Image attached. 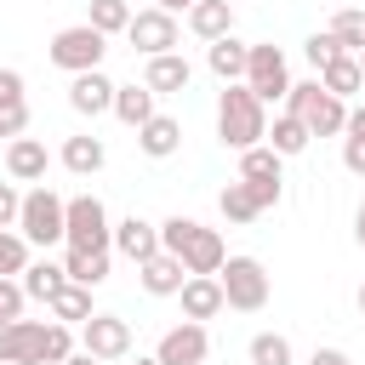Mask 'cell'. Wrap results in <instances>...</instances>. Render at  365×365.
I'll return each mask as SVG.
<instances>
[{"instance_id": "1", "label": "cell", "mask_w": 365, "mask_h": 365, "mask_svg": "<svg viewBox=\"0 0 365 365\" xmlns=\"http://www.w3.org/2000/svg\"><path fill=\"white\" fill-rule=\"evenodd\" d=\"M74 354V331L63 319H0V359L6 365H63Z\"/></svg>"}, {"instance_id": "2", "label": "cell", "mask_w": 365, "mask_h": 365, "mask_svg": "<svg viewBox=\"0 0 365 365\" xmlns=\"http://www.w3.org/2000/svg\"><path fill=\"white\" fill-rule=\"evenodd\" d=\"M262 137H268V103H257L240 80L222 86V97H217V143L234 148V154H245Z\"/></svg>"}, {"instance_id": "3", "label": "cell", "mask_w": 365, "mask_h": 365, "mask_svg": "<svg viewBox=\"0 0 365 365\" xmlns=\"http://www.w3.org/2000/svg\"><path fill=\"white\" fill-rule=\"evenodd\" d=\"M285 108L308 125V137H342V125H348V103H342V97H331L319 80H291Z\"/></svg>"}, {"instance_id": "4", "label": "cell", "mask_w": 365, "mask_h": 365, "mask_svg": "<svg viewBox=\"0 0 365 365\" xmlns=\"http://www.w3.org/2000/svg\"><path fill=\"white\" fill-rule=\"evenodd\" d=\"M63 245H80V251H108L114 245V222H108V205L97 194L63 200Z\"/></svg>"}, {"instance_id": "5", "label": "cell", "mask_w": 365, "mask_h": 365, "mask_svg": "<svg viewBox=\"0 0 365 365\" xmlns=\"http://www.w3.org/2000/svg\"><path fill=\"white\" fill-rule=\"evenodd\" d=\"M217 285H222V302H228V308H240V314L268 308V268H262L257 257H222Z\"/></svg>"}, {"instance_id": "6", "label": "cell", "mask_w": 365, "mask_h": 365, "mask_svg": "<svg viewBox=\"0 0 365 365\" xmlns=\"http://www.w3.org/2000/svg\"><path fill=\"white\" fill-rule=\"evenodd\" d=\"M103 51H108V34H97L91 23H68L51 34L46 57L63 68V74H86V68H103Z\"/></svg>"}, {"instance_id": "7", "label": "cell", "mask_w": 365, "mask_h": 365, "mask_svg": "<svg viewBox=\"0 0 365 365\" xmlns=\"http://www.w3.org/2000/svg\"><path fill=\"white\" fill-rule=\"evenodd\" d=\"M17 234L29 240V245H57L63 240V194H51L46 182H34L29 194H23V205H17Z\"/></svg>"}, {"instance_id": "8", "label": "cell", "mask_w": 365, "mask_h": 365, "mask_svg": "<svg viewBox=\"0 0 365 365\" xmlns=\"http://www.w3.org/2000/svg\"><path fill=\"white\" fill-rule=\"evenodd\" d=\"M257 103H285V91H291V68H285V51L279 46H268V40H257L251 46V57H245V80H240Z\"/></svg>"}, {"instance_id": "9", "label": "cell", "mask_w": 365, "mask_h": 365, "mask_svg": "<svg viewBox=\"0 0 365 365\" xmlns=\"http://www.w3.org/2000/svg\"><path fill=\"white\" fill-rule=\"evenodd\" d=\"M125 40H131V51H143V57H160V51H177L182 29H177V17H171V11L148 6V11H131V23H125Z\"/></svg>"}, {"instance_id": "10", "label": "cell", "mask_w": 365, "mask_h": 365, "mask_svg": "<svg viewBox=\"0 0 365 365\" xmlns=\"http://www.w3.org/2000/svg\"><path fill=\"white\" fill-rule=\"evenodd\" d=\"M80 348L97 354L103 365H114V359L131 354V325H125L120 314H91V319L80 325Z\"/></svg>"}, {"instance_id": "11", "label": "cell", "mask_w": 365, "mask_h": 365, "mask_svg": "<svg viewBox=\"0 0 365 365\" xmlns=\"http://www.w3.org/2000/svg\"><path fill=\"white\" fill-rule=\"evenodd\" d=\"M205 354H211V336H205V325H200V319L171 325V331L160 336V348H154V359H160V365H205Z\"/></svg>"}, {"instance_id": "12", "label": "cell", "mask_w": 365, "mask_h": 365, "mask_svg": "<svg viewBox=\"0 0 365 365\" xmlns=\"http://www.w3.org/2000/svg\"><path fill=\"white\" fill-rule=\"evenodd\" d=\"M171 257H182V268H188V274H217V268H222V257H228V245H222V234H217V228L194 222Z\"/></svg>"}, {"instance_id": "13", "label": "cell", "mask_w": 365, "mask_h": 365, "mask_svg": "<svg viewBox=\"0 0 365 365\" xmlns=\"http://www.w3.org/2000/svg\"><path fill=\"white\" fill-rule=\"evenodd\" d=\"M68 108H74V114H86V120H97V114H108V108H114V80H108L103 68H86V74H68Z\"/></svg>"}, {"instance_id": "14", "label": "cell", "mask_w": 365, "mask_h": 365, "mask_svg": "<svg viewBox=\"0 0 365 365\" xmlns=\"http://www.w3.org/2000/svg\"><path fill=\"white\" fill-rule=\"evenodd\" d=\"M188 80H194V63H188L182 51H160V57H148V68H143V86H148L154 97H177V91H188Z\"/></svg>"}, {"instance_id": "15", "label": "cell", "mask_w": 365, "mask_h": 365, "mask_svg": "<svg viewBox=\"0 0 365 365\" xmlns=\"http://www.w3.org/2000/svg\"><path fill=\"white\" fill-rule=\"evenodd\" d=\"M46 165H51V154H46L40 137H11L6 143V177L11 182H46Z\"/></svg>"}, {"instance_id": "16", "label": "cell", "mask_w": 365, "mask_h": 365, "mask_svg": "<svg viewBox=\"0 0 365 365\" xmlns=\"http://www.w3.org/2000/svg\"><path fill=\"white\" fill-rule=\"evenodd\" d=\"M114 251L120 257H131V262H148L154 251H160V222H148V217H120L114 222Z\"/></svg>"}, {"instance_id": "17", "label": "cell", "mask_w": 365, "mask_h": 365, "mask_svg": "<svg viewBox=\"0 0 365 365\" xmlns=\"http://www.w3.org/2000/svg\"><path fill=\"white\" fill-rule=\"evenodd\" d=\"M177 297H182V319H200V325H205V319H217V314L228 308V302H222V285H217V274H188Z\"/></svg>"}, {"instance_id": "18", "label": "cell", "mask_w": 365, "mask_h": 365, "mask_svg": "<svg viewBox=\"0 0 365 365\" xmlns=\"http://www.w3.org/2000/svg\"><path fill=\"white\" fill-rule=\"evenodd\" d=\"M137 279H143V291H148V297H177V291H182V279H188V268H182V257L154 251L148 262H137Z\"/></svg>"}, {"instance_id": "19", "label": "cell", "mask_w": 365, "mask_h": 365, "mask_svg": "<svg viewBox=\"0 0 365 365\" xmlns=\"http://www.w3.org/2000/svg\"><path fill=\"white\" fill-rule=\"evenodd\" d=\"M137 148H143L148 160H171V154L182 148V120H171V114L143 120V125H137Z\"/></svg>"}, {"instance_id": "20", "label": "cell", "mask_w": 365, "mask_h": 365, "mask_svg": "<svg viewBox=\"0 0 365 365\" xmlns=\"http://www.w3.org/2000/svg\"><path fill=\"white\" fill-rule=\"evenodd\" d=\"M245 57H251V46H245V40H234V34H222V40H211V46H205V68H211L222 86L245 80Z\"/></svg>"}, {"instance_id": "21", "label": "cell", "mask_w": 365, "mask_h": 365, "mask_svg": "<svg viewBox=\"0 0 365 365\" xmlns=\"http://www.w3.org/2000/svg\"><path fill=\"white\" fill-rule=\"evenodd\" d=\"M74 177H97L103 165H108V148H103V137H91V131H80V137H68L63 143V154H57Z\"/></svg>"}, {"instance_id": "22", "label": "cell", "mask_w": 365, "mask_h": 365, "mask_svg": "<svg viewBox=\"0 0 365 365\" xmlns=\"http://www.w3.org/2000/svg\"><path fill=\"white\" fill-rule=\"evenodd\" d=\"M188 29L211 46V40L234 34V6H228V0H194V6H188Z\"/></svg>"}, {"instance_id": "23", "label": "cell", "mask_w": 365, "mask_h": 365, "mask_svg": "<svg viewBox=\"0 0 365 365\" xmlns=\"http://www.w3.org/2000/svg\"><path fill=\"white\" fill-rule=\"evenodd\" d=\"M314 80H319V86H325L331 97H342V103L365 91V74H359V57H354V51H348V57H336V63H325V68H319Z\"/></svg>"}, {"instance_id": "24", "label": "cell", "mask_w": 365, "mask_h": 365, "mask_svg": "<svg viewBox=\"0 0 365 365\" xmlns=\"http://www.w3.org/2000/svg\"><path fill=\"white\" fill-rule=\"evenodd\" d=\"M262 143H268V148H274V154H279V160H291V154H302V148H308V143H314V137H308V125H302V120H297V114H291V108H279V114H274V125H268V137H262Z\"/></svg>"}, {"instance_id": "25", "label": "cell", "mask_w": 365, "mask_h": 365, "mask_svg": "<svg viewBox=\"0 0 365 365\" xmlns=\"http://www.w3.org/2000/svg\"><path fill=\"white\" fill-rule=\"evenodd\" d=\"M108 114H120V125H143V120H154L160 108H154V91L148 86H114V108Z\"/></svg>"}, {"instance_id": "26", "label": "cell", "mask_w": 365, "mask_h": 365, "mask_svg": "<svg viewBox=\"0 0 365 365\" xmlns=\"http://www.w3.org/2000/svg\"><path fill=\"white\" fill-rule=\"evenodd\" d=\"M63 274H68L74 285H91V291H97V285L108 279V251H80V245H68V251H63Z\"/></svg>"}, {"instance_id": "27", "label": "cell", "mask_w": 365, "mask_h": 365, "mask_svg": "<svg viewBox=\"0 0 365 365\" xmlns=\"http://www.w3.org/2000/svg\"><path fill=\"white\" fill-rule=\"evenodd\" d=\"M17 285H23V297L51 302V297L68 285V274H63V262H46V257H40V262H29V268H23V279H17Z\"/></svg>"}, {"instance_id": "28", "label": "cell", "mask_w": 365, "mask_h": 365, "mask_svg": "<svg viewBox=\"0 0 365 365\" xmlns=\"http://www.w3.org/2000/svg\"><path fill=\"white\" fill-rule=\"evenodd\" d=\"M240 182H285V160L268 143H257V148L240 154Z\"/></svg>"}, {"instance_id": "29", "label": "cell", "mask_w": 365, "mask_h": 365, "mask_svg": "<svg viewBox=\"0 0 365 365\" xmlns=\"http://www.w3.org/2000/svg\"><path fill=\"white\" fill-rule=\"evenodd\" d=\"M46 308H51V319H63V325H86V319L97 314V308H91V285H74V279H68Z\"/></svg>"}, {"instance_id": "30", "label": "cell", "mask_w": 365, "mask_h": 365, "mask_svg": "<svg viewBox=\"0 0 365 365\" xmlns=\"http://www.w3.org/2000/svg\"><path fill=\"white\" fill-rule=\"evenodd\" d=\"M217 211H222V222H251V217H262V211H257V200H251V188H245L240 177L217 194Z\"/></svg>"}, {"instance_id": "31", "label": "cell", "mask_w": 365, "mask_h": 365, "mask_svg": "<svg viewBox=\"0 0 365 365\" xmlns=\"http://www.w3.org/2000/svg\"><path fill=\"white\" fill-rule=\"evenodd\" d=\"M86 23H91L97 34H125V23H131V6H125V0H91Z\"/></svg>"}, {"instance_id": "32", "label": "cell", "mask_w": 365, "mask_h": 365, "mask_svg": "<svg viewBox=\"0 0 365 365\" xmlns=\"http://www.w3.org/2000/svg\"><path fill=\"white\" fill-rule=\"evenodd\" d=\"M245 354H251V365H291V342L279 331H257Z\"/></svg>"}, {"instance_id": "33", "label": "cell", "mask_w": 365, "mask_h": 365, "mask_svg": "<svg viewBox=\"0 0 365 365\" xmlns=\"http://www.w3.org/2000/svg\"><path fill=\"white\" fill-rule=\"evenodd\" d=\"M331 34L342 51H365V11H336L331 17Z\"/></svg>"}, {"instance_id": "34", "label": "cell", "mask_w": 365, "mask_h": 365, "mask_svg": "<svg viewBox=\"0 0 365 365\" xmlns=\"http://www.w3.org/2000/svg\"><path fill=\"white\" fill-rule=\"evenodd\" d=\"M29 268V240L17 234V228H0V274L11 279V274H23Z\"/></svg>"}, {"instance_id": "35", "label": "cell", "mask_w": 365, "mask_h": 365, "mask_svg": "<svg viewBox=\"0 0 365 365\" xmlns=\"http://www.w3.org/2000/svg\"><path fill=\"white\" fill-rule=\"evenodd\" d=\"M302 57H308V63H314V74H319L325 63H336V57H348V51L336 46V34H331V29H319V34H308V40H302Z\"/></svg>"}, {"instance_id": "36", "label": "cell", "mask_w": 365, "mask_h": 365, "mask_svg": "<svg viewBox=\"0 0 365 365\" xmlns=\"http://www.w3.org/2000/svg\"><path fill=\"white\" fill-rule=\"evenodd\" d=\"M29 131V97H0V137H23Z\"/></svg>"}, {"instance_id": "37", "label": "cell", "mask_w": 365, "mask_h": 365, "mask_svg": "<svg viewBox=\"0 0 365 365\" xmlns=\"http://www.w3.org/2000/svg\"><path fill=\"white\" fill-rule=\"evenodd\" d=\"M342 165H348L354 177H365V137H359V131H342Z\"/></svg>"}, {"instance_id": "38", "label": "cell", "mask_w": 365, "mask_h": 365, "mask_svg": "<svg viewBox=\"0 0 365 365\" xmlns=\"http://www.w3.org/2000/svg\"><path fill=\"white\" fill-rule=\"evenodd\" d=\"M23 302H29V297H23V285L0 274V319H17V314H23Z\"/></svg>"}, {"instance_id": "39", "label": "cell", "mask_w": 365, "mask_h": 365, "mask_svg": "<svg viewBox=\"0 0 365 365\" xmlns=\"http://www.w3.org/2000/svg\"><path fill=\"white\" fill-rule=\"evenodd\" d=\"M17 205H23L17 182H0V228H17Z\"/></svg>"}, {"instance_id": "40", "label": "cell", "mask_w": 365, "mask_h": 365, "mask_svg": "<svg viewBox=\"0 0 365 365\" xmlns=\"http://www.w3.org/2000/svg\"><path fill=\"white\" fill-rule=\"evenodd\" d=\"M308 365H354V359H348L342 348H314V354H308Z\"/></svg>"}, {"instance_id": "41", "label": "cell", "mask_w": 365, "mask_h": 365, "mask_svg": "<svg viewBox=\"0 0 365 365\" xmlns=\"http://www.w3.org/2000/svg\"><path fill=\"white\" fill-rule=\"evenodd\" d=\"M0 97H23V74L17 68H0Z\"/></svg>"}, {"instance_id": "42", "label": "cell", "mask_w": 365, "mask_h": 365, "mask_svg": "<svg viewBox=\"0 0 365 365\" xmlns=\"http://www.w3.org/2000/svg\"><path fill=\"white\" fill-rule=\"evenodd\" d=\"M354 245H359V251H365V200H359V205H354Z\"/></svg>"}, {"instance_id": "43", "label": "cell", "mask_w": 365, "mask_h": 365, "mask_svg": "<svg viewBox=\"0 0 365 365\" xmlns=\"http://www.w3.org/2000/svg\"><path fill=\"white\" fill-rule=\"evenodd\" d=\"M342 131H359V137H365V103H359V108H348V125H342Z\"/></svg>"}, {"instance_id": "44", "label": "cell", "mask_w": 365, "mask_h": 365, "mask_svg": "<svg viewBox=\"0 0 365 365\" xmlns=\"http://www.w3.org/2000/svg\"><path fill=\"white\" fill-rule=\"evenodd\" d=\"M63 365H103V359H97V354H86V348H74V354H68Z\"/></svg>"}, {"instance_id": "45", "label": "cell", "mask_w": 365, "mask_h": 365, "mask_svg": "<svg viewBox=\"0 0 365 365\" xmlns=\"http://www.w3.org/2000/svg\"><path fill=\"white\" fill-rule=\"evenodd\" d=\"M154 6H160V11H171V17H177V11H188V6H194V0H154Z\"/></svg>"}, {"instance_id": "46", "label": "cell", "mask_w": 365, "mask_h": 365, "mask_svg": "<svg viewBox=\"0 0 365 365\" xmlns=\"http://www.w3.org/2000/svg\"><path fill=\"white\" fill-rule=\"evenodd\" d=\"M131 365H160V359H154V354H137V359H131Z\"/></svg>"}, {"instance_id": "47", "label": "cell", "mask_w": 365, "mask_h": 365, "mask_svg": "<svg viewBox=\"0 0 365 365\" xmlns=\"http://www.w3.org/2000/svg\"><path fill=\"white\" fill-rule=\"evenodd\" d=\"M354 302H359V314H365V285H359V297H354Z\"/></svg>"}, {"instance_id": "48", "label": "cell", "mask_w": 365, "mask_h": 365, "mask_svg": "<svg viewBox=\"0 0 365 365\" xmlns=\"http://www.w3.org/2000/svg\"><path fill=\"white\" fill-rule=\"evenodd\" d=\"M359 74H365V51H359Z\"/></svg>"}, {"instance_id": "49", "label": "cell", "mask_w": 365, "mask_h": 365, "mask_svg": "<svg viewBox=\"0 0 365 365\" xmlns=\"http://www.w3.org/2000/svg\"><path fill=\"white\" fill-rule=\"evenodd\" d=\"M0 365H6V359H0Z\"/></svg>"}]
</instances>
